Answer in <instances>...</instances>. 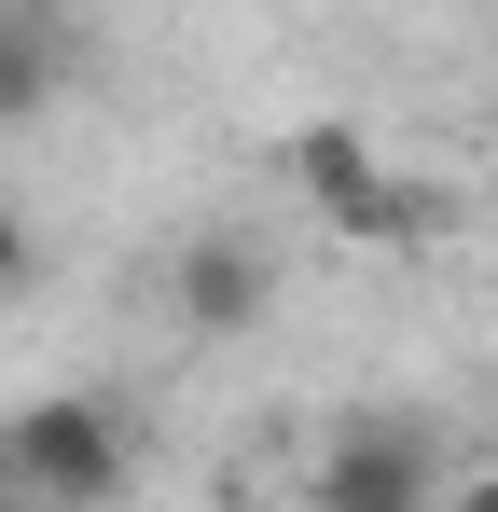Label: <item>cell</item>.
I'll return each instance as SVG.
<instances>
[{"label":"cell","instance_id":"cell-1","mask_svg":"<svg viewBox=\"0 0 498 512\" xmlns=\"http://www.w3.org/2000/svg\"><path fill=\"white\" fill-rule=\"evenodd\" d=\"M291 194L319 208L332 236H360V250H429V236L457 222V194H443V180H402L346 111H319V125L291 139Z\"/></svg>","mask_w":498,"mask_h":512},{"label":"cell","instance_id":"cell-2","mask_svg":"<svg viewBox=\"0 0 498 512\" xmlns=\"http://www.w3.org/2000/svg\"><path fill=\"white\" fill-rule=\"evenodd\" d=\"M125 471H139V429L111 402H83V388H42V402L0 416V485L28 512H111Z\"/></svg>","mask_w":498,"mask_h":512},{"label":"cell","instance_id":"cell-3","mask_svg":"<svg viewBox=\"0 0 498 512\" xmlns=\"http://www.w3.org/2000/svg\"><path fill=\"white\" fill-rule=\"evenodd\" d=\"M429 485H443V457H429L415 416H346L332 457H319V499H402V512H429Z\"/></svg>","mask_w":498,"mask_h":512},{"label":"cell","instance_id":"cell-4","mask_svg":"<svg viewBox=\"0 0 498 512\" xmlns=\"http://www.w3.org/2000/svg\"><path fill=\"white\" fill-rule=\"evenodd\" d=\"M263 291H277V263L249 250L236 222H222V236H194V250H180V333H249V319H263Z\"/></svg>","mask_w":498,"mask_h":512},{"label":"cell","instance_id":"cell-5","mask_svg":"<svg viewBox=\"0 0 498 512\" xmlns=\"http://www.w3.org/2000/svg\"><path fill=\"white\" fill-rule=\"evenodd\" d=\"M70 97V14L56 0H0V125Z\"/></svg>","mask_w":498,"mask_h":512},{"label":"cell","instance_id":"cell-6","mask_svg":"<svg viewBox=\"0 0 498 512\" xmlns=\"http://www.w3.org/2000/svg\"><path fill=\"white\" fill-rule=\"evenodd\" d=\"M28 263H42V236H28V208L0 194V291H28Z\"/></svg>","mask_w":498,"mask_h":512},{"label":"cell","instance_id":"cell-7","mask_svg":"<svg viewBox=\"0 0 498 512\" xmlns=\"http://www.w3.org/2000/svg\"><path fill=\"white\" fill-rule=\"evenodd\" d=\"M443 512H498V471H471V485H457V499H443Z\"/></svg>","mask_w":498,"mask_h":512},{"label":"cell","instance_id":"cell-8","mask_svg":"<svg viewBox=\"0 0 498 512\" xmlns=\"http://www.w3.org/2000/svg\"><path fill=\"white\" fill-rule=\"evenodd\" d=\"M319 512H402V499H319Z\"/></svg>","mask_w":498,"mask_h":512},{"label":"cell","instance_id":"cell-9","mask_svg":"<svg viewBox=\"0 0 498 512\" xmlns=\"http://www.w3.org/2000/svg\"><path fill=\"white\" fill-rule=\"evenodd\" d=\"M0 512H28V499H14V485H0Z\"/></svg>","mask_w":498,"mask_h":512}]
</instances>
